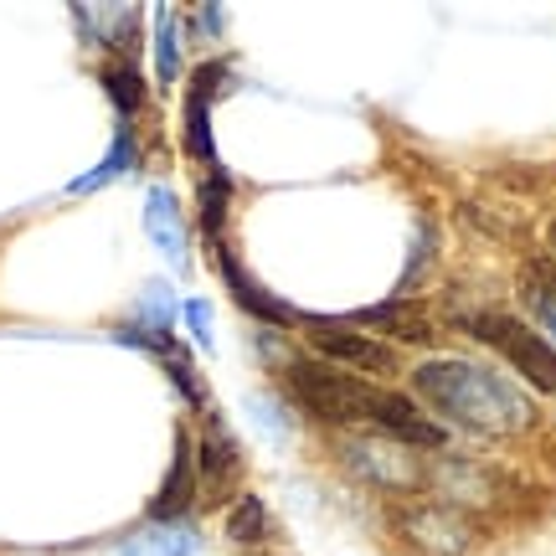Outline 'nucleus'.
Masks as SVG:
<instances>
[{"label":"nucleus","mask_w":556,"mask_h":556,"mask_svg":"<svg viewBox=\"0 0 556 556\" xmlns=\"http://www.w3.org/2000/svg\"><path fill=\"white\" fill-rule=\"evenodd\" d=\"M464 330L484 345H495L536 392H556V351L531 325H520L516 315H500V309H479V315H464Z\"/></svg>","instance_id":"7ed1b4c3"},{"label":"nucleus","mask_w":556,"mask_h":556,"mask_svg":"<svg viewBox=\"0 0 556 556\" xmlns=\"http://www.w3.org/2000/svg\"><path fill=\"white\" fill-rule=\"evenodd\" d=\"M206 114H212V99L206 93H186V155L201 160V165H217V150H212V124H206Z\"/></svg>","instance_id":"4468645a"},{"label":"nucleus","mask_w":556,"mask_h":556,"mask_svg":"<svg viewBox=\"0 0 556 556\" xmlns=\"http://www.w3.org/2000/svg\"><path fill=\"white\" fill-rule=\"evenodd\" d=\"M242 469L238 458V443L232 433L222 428L217 417H206V428H201V443H197V479H206L212 490H227V479Z\"/></svg>","instance_id":"9d476101"},{"label":"nucleus","mask_w":556,"mask_h":556,"mask_svg":"<svg viewBox=\"0 0 556 556\" xmlns=\"http://www.w3.org/2000/svg\"><path fill=\"white\" fill-rule=\"evenodd\" d=\"M413 387L428 397V407L443 417H454L475 433L505 438L531 428V402L520 397L516 387L484 366H469V361H428L413 371Z\"/></svg>","instance_id":"f03ea898"},{"label":"nucleus","mask_w":556,"mask_h":556,"mask_svg":"<svg viewBox=\"0 0 556 556\" xmlns=\"http://www.w3.org/2000/svg\"><path fill=\"white\" fill-rule=\"evenodd\" d=\"M144 232L155 242L165 263L186 274L191 268V238H186V212H180V201L170 186H150V197H144Z\"/></svg>","instance_id":"423d86ee"},{"label":"nucleus","mask_w":556,"mask_h":556,"mask_svg":"<svg viewBox=\"0 0 556 556\" xmlns=\"http://www.w3.org/2000/svg\"><path fill=\"white\" fill-rule=\"evenodd\" d=\"M397 531L402 541L422 556H464L479 541L475 516L454 505V500H417L397 510Z\"/></svg>","instance_id":"20e7f679"},{"label":"nucleus","mask_w":556,"mask_h":556,"mask_svg":"<svg viewBox=\"0 0 556 556\" xmlns=\"http://www.w3.org/2000/svg\"><path fill=\"white\" fill-rule=\"evenodd\" d=\"M155 58H160V83H176L180 73V37H176V16L160 11L155 16Z\"/></svg>","instance_id":"6ab92c4d"},{"label":"nucleus","mask_w":556,"mask_h":556,"mask_svg":"<svg viewBox=\"0 0 556 556\" xmlns=\"http://www.w3.org/2000/svg\"><path fill=\"white\" fill-rule=\"evenodd\" d=\"M227 541H238V546L268 541V510H263L258 495H242L238 505H232V516H227Z\"/></svg>","instance_id":"2eb2a0df"},{"label":"nucleus","mask_w":556,"mask_h":556,"mask_svg":"<svg viewBox=\"0 0 556 556\" xmlns=\"http://www.w3.org/2000/svg\"><path fill=\"white\" fill-rule=\"evenodd\" d=\"M165 371H170V381H176L180 392H186V397L191 402H206V387H201V377H197V366H191V361H180V351H165Z\"/></svg>","instance_id":"412c9836"},{"label":"nucleus","mask_w":556,"mask_h":556,"mask_svg":"<svg viewBox=\"0 0 556 556\" xmlns=\"http://www.w3.org/2000/svg\"><path fill=\"white\" fill-rule=\"evenodd\" d=\"M227 197H232V176L212 165V176L201 180V222H206V232H212V238L222 232V217H227Z\"/></svg>","instance_id":"f3484780"},{"label":"nucleus","mask_w":556,"mask_h":556,"mask_svg":"<svg viewBox=\"0 0 556 556\" xmlns=\"http://www.w3.org/2000/svg\"><path fill=\"white\" fill-rule=\"evenodd\" d=\"M217 268H222V278H227V289L238 294V304L248 309V315H258V319H278V325H289L294 319V309L283 304V299H274L263 283H253V278L242 274V263L227 253V248H217Z\"/></svg>","instance_id":"9b49d317"},{"label":"nucleus","mask_w":556,"mask_h":556,"mask_svg":"<svg viewBox=\"0 0 556 556\" xmlns=\"http://www.w3.org/2000/svg\"><path fill=\"white\" fill-rule=\"evenodd\" d=\"M248 407H253V413H258V422H263V433H289V422H283V417H278V407H268V397H248Z\"/></svg>","instance_id":"b1692460"},{"label":"nucleus","mask_w":556,"mask_h":556,"mask_svg":"<svg viewBox=\"0 0 556 556\" xmlns=\"http://www.w3.org/2000/svg\"><path fill=\"white\" fill-rule=\"evenodd\" d=\"M201 536L180 520H150L144 531L124 541V556H197Z\"/></svg>","instance_id":"f8f14e48"},{"label":"nucleus","mask_w":556,"mask_h":556,"mask_svg":"<svg viewBox=\"0 0 556 556\" xmlns=\"http://www.w3.org/2000/svg\"><path fill=\"white\" fill-rule=\"evenodd\" d=\"M103 88H109V99H114L119 114H135L139 103H144V83H139L135 62H109L103 67Z\"/></svg>","instance_id":"dca6fc26"},{"label":"nucleus","mask_w":556,"mask_h":556,"mask_svg":"<svg viewBox=\"0 0 556 556\" xmlns=\"http://www.w3.org/2000/svg\"><path fill=\"white\" fill-rule=\"evenodd\" d=\"M289 392L315 417H325V422H377L381 433L397 438V443L443 448V428H438L433 417H422L407 397L381 392V387L351 377V371H340V366L294 356L289 361Z\"/></svg>","instance_id":"f257e3e1"},{"label":"nucleus","mask_w":556,"mask_h":556,"mask_svg":"<svg viewBox=\"0 0 556 556\" xmlns=\"http://www.w3.org/2000/svg\"><path fill=\"white\" fill-rule=\"evenodd\" d=\"M197 500V454H191V438L186 428L176 433V458H170V475L160 484V495L150 500V520H180Z\"/></svg>","instance_id":"6e6552de"},{"label":"nucleus","mask_w":556,"mask_h":556,"mask_svg":"<svg viewBox=\"0 0 556 556\" xmlns=\"http://www.w3.org/2000/svg\"><path fill=\"white\" fill-rule=\"evenodd\" d=\"M78 21L93 31L99 47H124V41H135L139 11L135 5H109V11H99V5H78Z\"/></svg>","instance_id":"ddd939ff"},{"label":"nucleus","mask_w":556,"mask_h":556,"mask_svg":"<svg viewBox=\"0 0 556 556\" xmlns=\"http://www.w3.org/2000/svg\"><path fill=\"white\" fill-rule=\"evenodd\" d=\"M309 340H315V351L345 361V366H356V371H392V366H397V351H387V345H377L371 336H356V330H345V325L315 319Z\"/></svg>","instance_id":"0eeeda50"},{"label":"nucleus","mask_w":556,"mask_h":556,"mask_svg":"<svg viewBox=\"0 0 556 556\" xmlns=\"http://www.w3.org/2000/svg\"><path fill=\"white\" fill-rule=\"evenodd\" d=\"M552 248H556V222H552Z\"/></svg>","instance_id":"393cba45"},{"label":"nucleus","mask_w":556,"mask_h":556,"mask_svg":"<svg viewBox=\"0 0 556 556\" xmlns=\"http://www.w3.org/2000/svg\"><path fill=\"white\" fill-rule=\"evenodd\" d=\"M351 325H371V330H387L392 340H413V345H428V340H433V325H428V315L417 309L413 299H387V304H371V309L351 315Z\"/></svg>","instance_id":"1a4fd4ad"},{"label":"nucleus","mask_w":556,"mask_h":556,"mask_svg":"<svg viewBox=\"0 0 556 556\" xmlns=\"http://www.w3.org/2000/svg\"><path fill=\"white\" fill-rule=\"evenodd\" d=\"M139 319H150V330H165L170 325V299H165V283H150L144 299H139Z\"/></svg>","instance_id":"4be33fe9"},{"label":"nucleus","mask_w":556,"mask_h":556,"mask_svg":"<svg viewBox=\"0 0 556 556\" xmlns=\"http://www.w3.org/2000/svg\"><path fill=\"white\" fill-rule=\"evenodd\" d=\"M135 165V144H129V129H119V139H114V150L99 160V170L93 176H83V180H73V191H93V186H103V180H114V176H124Z\"/></svg>","instance_id":"a211bd4d"},{"label":"nucleus","mask_w":556,"mask_h":556,"mask_svg":"<svg viewBox=\"0 0 556 556\" xmlns=\"http://www.w3.org/2000/svg\"><path fill=\"white\" fill-rule=\"evenodd\" d=\"M526 304L536 309V319L556 336V283H546V278H526Z\"/></svg>","instance_id":"aec40b11"},{"label":"nucleus","mask_w":556,"mask_h":556,"mask_svg":"<svg viewBox=\"0 0 556 556\" xmlns=\"http://www.w3.org/2000/svg\"><path fill=\"white\" fill-rule=\"evenodd\" d=\"M340 458H345V469L361 479H371L381 490H417L422 484V464L407 454V443L387 433H361V438H345L340 443Z\"/></svg>","instance_id":"39448f33"},{"label":"nucleus","mask_w":556,"mask_h":556,"mask_svg":"<svg viewBox=\"0 0 556 556\" xmlns=\"http://www.w3.org/2000/svg\"><path fill=\"white\" fill-rule=\"evenodd\" d=\"M186 325H191L197 345H212V309H206V299H186Z\"/></svg>","instance_id":"5701e85b"}]
</instances>
